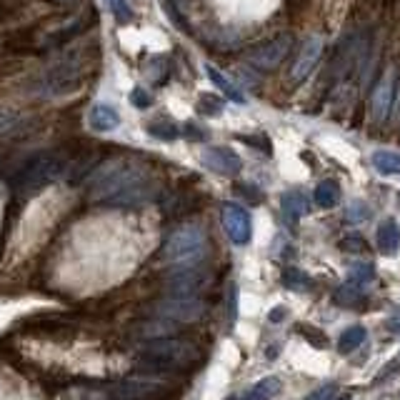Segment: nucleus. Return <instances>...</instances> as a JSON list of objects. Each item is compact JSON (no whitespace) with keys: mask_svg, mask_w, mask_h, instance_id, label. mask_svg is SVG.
Wrapping results in <instances>:
<instances>
[{"mask_svg":"<svg viewBox=\"0 0 400 400\" xmlns=\"http://www.w3.org/2000/svg\"><path fill=\"white\" fill-rule=\"evenodd\" d=\"M93 200L111 205V208H135L155 198V183L140 171L138 165L113 160L95 173L91 183Z\"/></svg>","mask_w":400,"mask_h":400,"instance_id":"nucleus-1","label":"nucleus"},{"mask_svg":"<svg viewBox=\"0 0 400 400\" xmlns=\"http://www.w3.org/2000/svg\"><path fill=\"white\" fill-rule=\"evenodd\" d=\"M143 365L148 373H171L178 368L188 365V363L198 361V350L193 348L191 343L175 341V338H151V341L143 345Z\"/></svg>","mask_w":400,"mask_h":400,"instance_id":"nucleus-2","label":"nucleus"},{"mask_svg":"<svg viewBox=\"0 0 400 400\" xmlns=\"http://www.w3.org/2000/svg\"><path fill=\"white\" fill-rule=\"evenodd\" d=\"M83 83V66H80L78 55H66L58 63H53L43 73L35 75L30 83V93L38 98H60V95H70L75 88Z\"/></svg>","mask_w":400,"mask_h":400,"instance_id":"nucleus-3","label":"nucleus"},{"mask_svg":"<svg viewBox=\"0 0 400 400\" xmlns=\"http://www.w3.org/2000/svg\"><path fill=\"white\" fill-rule=\"evenodd\" d=\"M208 253V240H205L203 228L198 225H183L163 245V260L175 268H196Z\"/></svg>","mask_w":400,"mask_h":400,"instance_id":"nucleus-4","label":"nucleus"},{"mask_svg":"<svg viewBox=\"0 0 400 400\" xmlns=\"http://www.w3.org/2000/svg\"><path fill=\"white\" fill-rule=\"evenodd\" d=\"M66 173V160L55 153H38L35 158H30L18 173V191H23L26 196L43 191L50 183H55L60 175Z\"/></svg>","mask_w":400,"mask_h":400,"instance_id":"nucleus-5","label":"nucleus"},{"mask_svg":"<svg viewBox=\"0 0 400 400\" xmlns=\"http://www.w3.org/2000/svg\"><path fill=\"white\" fill-rule=\"evenodd\" d=\"M205 305L196 296H168L163 303H158V318L160 321H175V323H193L203 315Z\"/></svg>","mask_w":400,"mask_h":400,"instance_id":"nucleus-6","label":"nucleus"},{"mask_svg":"<svg viewBox=\"0 0 400 400\" xmlns=\"http://www.w3.org/2000/svg\"><path fill=\"white\" fill-rule=\"evenodd\" d=\"M223 225L228 238L236 245H248L253 238V218H250L248 208L238 203L223 205Z\"/></svg>","mask_w":400,"mask_h":400,"instance_id":"nucleus-7","label":"nucleus"},{"mask_svg":"<svg viewBox=\"0 0 400 400\" xmlns=\"http://www.w3.org/2000/svg\"><path fill=\"white\" fill-rule=\"evenodd\" d=\"M203 165L208 171L218 173V175H238L243 168V160L238 153H233L230 148H210L208 153H203Z\"/></svg>","mask_w":400,"mask_h":400,"instance_id":"nucleus-8","label":"nucleus"},{"mask_svg":"<svg viewBox=\"0 0 400 400\" xmlns=\"http://www.w3.org/2000/svg\"><path fill=\"white\" fill-rule=\"evenodd\" d=\"M290 43H293L290 35H283V38L273 40V43H268V46L258 48V50L250 55V63L258 66L260 70H273V68L285 58V53L290 50Z\"/></svg>","mask_w":400,"mask_h":400,"instance_id":"nucleus-9","label":"nucleus"},{"mask_svg":"<svg viewBox=\"0 0 400 400\" xmlns=\"http://www.w3.org/2000/svg\"><path fill=\"white\" fill-rule=\"evenodd\" d=\"M203 285V276L196 268H178L168 278V293L171 296H196Z\"/></svg>","mask_w":400,"mask_h":400,"instance_id":"nucleus-10","label":"nucleus"},{"mask_svg":"<svg viewBox=\"0 0 400 400\" xmlns=\"http://www.w3.org/2000/svg\"><path fill=\"white\" fill-rule=\"evenodd\" d=\"M321 53H323V40L321 38H308L305 46H303L301 55H298L296 66H293V80L301 83L310 75V70L315 68V63L321 60Z\"/></svg>","mask_w":400,"mask_h":400,"instance_id":"nucleus-11","label":"nucleus"},{"mask_svg":"<svg viewBox=\"0 0 400 400\" xmlns=\"http://www.w3.org/2000/svg\"><path fill=\"white\" fill-rule=\"evenodd\" d=\"M393 98H395V75L393 73H388L373 93V115L375 118L378 120L388 118V113H390V108H393Z\"/></svg>","mask_w":400,"mask_h":400,"instance_id":"nucleus-12","label":"nucleus"},{"mask_svg":"<svg viewBox=\"0 0 400 400\" xmlns=\"http://www.w3.org/2000/svg\"><path fill=\"white\" fill-rule=\"evenodd\" d=\"M88 125H91L95 133H108L115 131L120 125V115L118 111L108 103H95L88 113Z\"/></svg>","mask_w":400,"mask_h":400,"instance_id":"nucleus-13","label":"nucleus"},{"mask_svg":"<svg viewBox=\"0 0 400 400\" xmlns=\"http://www.w3.org/2000/svg\"><path fill=\"white\" fill-rule=\"evenodd\" d=\"M378 248L385 256H395L400 248V225L395 223L393 218H385L381 225H378Z\"/></svg>","mask_w":400,"mask_h":400,"instance_id":"nucleus-14","label":"nucleus"},{"mask_svg":"<svg viewBox=\"0 0 400 400\" xmlns=\"http://www.w3.org/2000/svg\"><path fill=\"white\" fill-rule=\"evenodd\" d=\"M205 73H208V78H210V83L218 88V91L223 93L225 98L230 100V103H236V105H245V95L240 93V88L233 83V80H228L223 75V73L218 70V68H213V66H205Z\"/></svg>","mask_w":400,"mask_h":400,"instance_id":"nucleus-15","label":"nucleus"},{"mask_svg":"<svg viewBox=\"0 0 400 400\" xmlns=\"http://www.w3.org/2000/svg\"><path fill=\"white\" fill-rule=\"evenodd\" d=\"M280 208H283V216H285L288 223H298V220L308 213V198L298 191H290L280 198Z\"/></svg>","mask_w":400,"mask_h":400,"instance_id":"nucleus-16","label":"nucleus"},{"mask_svg":"<svg viewBox=\"0 0 400 400\" xmlns=\"http://www.w3.org/2000/svg\"><path fill=\"white\" fill-rule=\"evenodd\" d=\"M313 198L321 208L325 210L335 208V205L341 203V185H338V180H333V178H325V180H321V183L315 185Z\"/></svg>","mask_w":400,"mask_h":400,"instance_id":"nucleus-17","label":"nucleus"},{"mask_svg":"<svg viewBox=\"0 0 400 400\" xmlns=\"http://www.w3.org/2000/svg\"><path fill=\"white\" fill-rule=\"evenodd\" d=\"M30 125V120L18 111H8V108H0V138H10V135H18Z\"/></svg>","mask_w":400,"mask_h":400,"instance_id":"nucleus-18","label":"nucleus"},{"mask_svg":"<svg viewBox=\"0 0 400 400\" xmlns=\"http://www.w3.org/2000/svg\"><path fill=\"white\" fill-rule=\"evenodd\" d=\"M280 388L283 383L278 381L276 375H268V378H263V381H258L256 385L250 388L248 393L243 395V400H270L280 393Z\"/></svg>","mask_w":400,"mask_h":400,"instance_id":"nucleus-19","label":"nucleus"},{"mask_svg":"<svg viewBox=\"0 0 400 400\" xmlns=\"http://www.w3.org/2000/svg\"><path fill=\"white\" fill-rule=\"evenodd\" d=\"M370 160H373V168L381 173V175H400V153L375 151Z\"/></svg>","mask_w":400,"mask_h":400,"instance_id":"nucleus-20","label":"nucleus"},{"mask_svg":"<svg viewBox=\"0 0 400 400\" xmlns=\"http://www.w3.org/2000/svg\"><path fill=\"white\" fill-rule=\"evenodd\" d=\"M365 338H368V333H365L363 325H353V328L343 330L341 341H338V353L341 355L353 353L355 348H361L363 343H365Z\"/></svg>","mask_w":400,"mask_h":400,"instance_id":"nucleus-21","label":"nucleus"},{"mask_svg":"<svg viewBox=\"0 0 400 400\" xmlns=\"http://www.w3.org/2000/svg\"><path fill=\"white\" fill-rule=\"evenodd\" d=\"M363 301V285H358V283L348 280L345 285H341V288L335 290V303L338 305H345V308H355V305H361Z\"/></svg>","mask_w":400,"mask_h":400,"instance_id":"nucleus-22","label":"nucleus"},{"mask_svg":"<svg viewBox=\"0 0 400 400\" xmlns=\"http://www.w3.org/2000/svg\"><path fill=\"white\" fill-rule=\"evenodd\" d=\"M148 133L155 140H163V143H173V140L180 138V128L171 120H153V123H148Z\"/></svg>","mask_w":400,"mask_h":400,"instance_id":"nucleus-23","label":"nucleus"},{"mask_svg":"<svg viewBox=\"0 0 400 400\" xmlns=\"http://www.w3.org/2000/svg\"><path fill=\"white\" fill-rule=\"evenodd\" d=\"M283 285L290 290H305L310 288V278L298 268H285V273H283Z\"/></svg>","mask_w":400,"mask_h":400,"instance_id":"nucleus-24","label":"nucleus"},{"mask_svg":"<svg viewBox=\"0 0 400 400\" xmlns=\"http://www.w3.org/2000/svg\"><path fill=\"white\" fill-rule=\"evenodd\" d=\"M373 278H375V268L370 265V263H355L353 268H350V280L363 285V288H365Z\"/></svg>","mask_w":400,"mask_h":400,"instance_id":"nucleus-25","label":"nucleus"},{"mask_svg":"<svg viewBox=\"0 0 400 400\" xmlns=\"http://www.w3.org/2000/svg\"><path fill=\"white\" fill-rule=\"evenodd\" d=\"M303 400H341V385H335V383H325V385L310 390V393L305 395Z\"/></svg>","mask_w":400,"mask_h":400,"instance_id":"nucleus-26","label":"nucleus"},{"mask_svg":"<svg viewBox=\"0 0 400 400\" xmlns=\"http://www.w3.org/2000/svg\"><path fill=\"white\" fill-rule=\"evenodd\" d=\"M108 6H111V13L115 15V20H118L120 26H128V23H133V8L125 3V0H108Z\"/></svg>","mask_w":400,"mask_h":400,"instance_id":"nucleus-27","label":"nucleus"},{"mask_svg":"<svg viewBox=\"0 0 400 400\" xmlns=\"http://www.w3.org/2000/svg\"><path fill=\"white\" fill-rule=\"evenodd\" d=\"M368 218H370V208H368L363 200H353V203L345 208V220H348V223H363Z\"/></svg>","mask_w":400,"mask_h":400,"instance_id":"nucleus-28","label":"nucleus"},{"mask_svg":"<svg viewBox=\"0 0 400 400\" xmlns=\"http://www.w3.org/2000/svg\"><path fill=\"white\" fill-rule=\"evenodd\" d=\"M198 111L203 113V115H220L223 113V100L220 98H213V95H203V98L198 100Z\"/></svg>","mask_w":400,"mask_h":400,"instance_id":"nucleus-29","label":"nucleus"},{"mask_svg":"<svg viewBox=\"0 0 400 400\" xmlns=\"http://www.w3.org/2000/svg\"><path fill=\"white\" fill-rule=\"evenodd\" d=\"M341 248L345 250V253H368L365 238H361V236H345L343 238Z\"/></svg>","mask_w":400,"mask_h":400,"instance_id":"nucleus-30","label":"nucleus"},{"mask_svg":"<svg viewBox=\"0 0 400 400\" xmlns=\"http://www.w3.org/2000/svg\"><path fill=\"white\" fill-rule=\"evenodd\" d=\"M398 373H400V353L395 355L393 361L388 363L385 368H383L381 373L375 375V385H381V383H388L390 378H393V375H398Z\"/></svg>","mask_w":400,"mask_h":400,"instance_id":"nucleus-31","label":"nucleus"},{"mask_svg":"<svg viewBox=\"0 0 400 400\" xmlns=\"http://www.w3.org/2000/svg\"><path fill=\"white\" fill-rule=\"evenodd\" d=\"M238 321V285L233 283L228 290V328H233Z\"/></svg>","mask_w":400,"mask_h":400,"instance_id":"nucleus-32","label":"nucleus"},{"mask_svg":"<svg viewBox=\"0 0 400 400\" xmlns=\"http://www.w3.org/2000/svg\"><path fill=\"white\" fill-rule=\"evenodd\" d=\"M180 135H183L185 140H193V143H200V140L208 138V133H205L203 128H198L196 123H185L183 128H180Z\"/></svg>","mask_w":400,"mask_h":400,"instance_id":"nucleus-33","label":"nucleus"},{"mask_svg":"<svg viewBox=\"0 0 400 400\" xmlns=\"http://www.w3.org/2000/svg\"><path fill=\"white\" fill-rule=\"evenodd\" d=\"M131 103L135 105V108H140V111H145V108L153 105V95L148 91H143V88H135V91L131 93Z\"/></svg>","mask_w":400,"mask_h":400,"instance_id":"nucleus-34","label":"nucleus"},{"mask_svg":"<svg viewBox=\"0 0 400 400\" xmlns=\"http://www.w3.org/2000/svg\"><path fill=\"white\" fill-rule=\"evenodd\" d=\"M243 143H248V145H258L260 151H265V155H270V151H273V145H270V140L265 138V135H260V138H250V135H243Z\"/></svg>","mask_w":400,"mask_h":400,"instance_id":"nucleus-35","label":"nucleus"},{"mask_svg":"<svg viewBox=\"0 0 400 400\" xmlns=\"http://www.w3.org/2000/svg\"><path fill=\"white\" fill-rule=\"evenodd\" d=\"M298 333H303V335H310L313 338V345H318V348H323L325 345V335L323 333H318V330H313V328H298Z\"/></svg>","mask_w":400,"mask_h":400,"instance_id":"nucleus-36","label":"nucleus"},{"mask_svg":"<svg viewBox=\"0 0 400 400\" xmlns=\"http://www.w3.org/2000/svg\"><path fill=\"white\" fill-rule=\"evenodd\" d=\"M285 315H288V308H283V305H278V308L270 310L268 321H270V323H280L283 318H285Z\"/></svg>","mask_w":400,"mask_h":400,"instance_id":"nucleus-37","label":"nucleus"},{"mask_svg":"<svg viewBox=\"0 0 400 400\" xmlns=\"http://www.w3.org/2000/svg\"><path fill=\"white\" fill-rule=\"evenodd\" d=\"M388 330H390V333H400V315H395V318L388 321Z\"/></svg>","mask_w":400,"mask_h":400,"instance_id":"nucleus-38","label":"nucleus"},{"mask_svg":"<svg viewBox=\"0 0 400 400\" xmlns=\"http://www.w3.org/2000/svg\"><path fill=\"white\" fill-rule=\"evenodd\" d=\"M55 3H63V6H66V3H73V0H55Z\"/></svg>","mask_w":400,"mask_h":400,"instance_id":"nucleus-39","label":"nucleus"}]
</instances>
